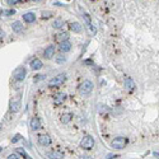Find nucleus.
Instances as JSON below:
<instances>
[{
  "instance_id": "obj_1",
  "label": "nucleus",
  "mask_w": 159,
  "mask_h": 159,
  "mask_svg": "<svg viewBox=\"0 0 159 159\" xmlns=\"http://www.w3.org/2000/svg\"><path fill=\"white\" fill-rule=\"evenodd\" d=\"M93 91V83L91 80H84L83 83L79 85V93L81 96H88Z\"/></svg>"
},
{
  "instance_id": "obj_21",
  "label": "nucleus",
  "mask_w": 159,
  "mask_h": 159,
  "mask_svg": "<svg viewBox=\"0 0 159 159\" xmlns=\"http://www.w3.org/2000/svg\"><path fill=\"white\" fill-rule=\"evenodd\" d=\"M62 25H64V22H62L61 19H56V20H55V22L52 23V27H54V28H61Z\"/></svg>"
},
{
  "instance_id": "obj_27",
  "label": "nucleus",
  "mask_w": 159,
  "mask_h": 159,
  "mask_svg": "<svg viewBox=\"0 0 159 159\" xmlns=\"http://www.w3.org/2000/svg\"><path fill=\"white\" fill-rule=\"evenodd\" d=\"M34 81H40V80H42V79H45V75H37V76H34Z\"/></svg>"
},
{
  "instance_id": "obj_6",
  "label": "nucleus",
  "mask_w": 159,
  "mask_h": 159,
  "mask_svg": "<svg viewBox=\"0 0 159 159\" xmlns=\"http://www.w3.org/2000/svg\"><path fill=\"white\" fill-rule=\"evenodd\" d=\"M125 88L127 89L129 92H132V91H135V88H136V84H135V81L132 80V78H126V79H125Z\"/></svg>"
},
{
  "instance_id": "obj_30",
  "label": "nucleus",
  "mask_w": 159,
  "mask_h": 159,
  "mask_svg": "<svg viewBox=\"0 0 159 159\" xmlns=\"http://www.w3.org/2000/svg\"><path fill=\"white\" fill-rule=\"evenodd\" d=\"M0 34H1V40H3V38H4V36H5V33H4V32L1 31V33H0Z\"/></svg>"
},
{
  "instance_id": "obj_24",
  "label": "nucleus",
  "mask_w": 159,
  "mask_h": 159,
  "mask_svg": "<svg viewBox=\"0 0 159 159\" xmlns=\"http://www.w3.org/2000/svg\"><path fill=\"white\" fill-rule=\"evenodd\" d=\"M65 61H66V57L62 56V55H60V56L56 57V62H57V64H64Z\"/></svg>"
},
{
  "instance_id": "obj_22",
  "label": "nucleus",
  "mask_w": 159,
  "mask_h": 159,
  "mask_svg": "<svg viewBox=\"0 0 159 159\" xmlns=\"http://www.w3.org/2000/svg\"><path fill=\"white\" fill-rule=\"evenodd\" d=\"M15 14L14 9H9V10H1V15H13Z\"/></svg>"
},
{
  "instance_id": "obj_13",
  "label": "nucleus",
  "mask_w": 159,
  "mask_h": 159,
  "mask_svg": "<svg viewBox=\"0 0 159 159\" xmlns=\"http://www.w3.org/2000/svg\"><path fill=\"white\" fill-rule=\"evenodd\" d=\"M23 20L27 23H33L36 20V15H34V13H25L23 14Z\"/></svg>"
},
{
  "instance_id": "obj_18",
  "label": "nucleus",
  "mask_w": 159,
  "mask_h": 159,
  "mask_svg": "<svg viewBox=\"0 0 159 159\" xmlns=\"http://www.w3.org/2000/svg\"><path fill=\"white\" fill-rule=\"evenodd\" d=\"M68 33L66 32H61V33H57L56 34V40L61 44V42H65V41H68Z\"/></svg>"
},
{
  "instance_id": "obj_19",
  "label": "nucleus",
  "mask_w": 159,
  "mask_h": 159,
  "mask_svg": "<svg viewBox=\"0 0 159 159\" xmlns=\"http://www.w3.org/2000/svg\"><path fill=\"white\" fill-rule=\"evenodd\" d=\"M71 117H73L71 113H64V115L61 116V122H62V123L70 122V121H71Z\"/></svg>"
},
{
  "instance_id": "obj_10",
  "label": "nucleus",
  "mask_w": 159,
  "mask_h": 159,
  "mask_svg": "<svg viewBox=\"0 0 159 159\" xmlns=\"http://www.w3.org/2000/svg\"><path fill=\"white\" fill-rule=\"evenodd\" d=\"M54 55H55V46H49V47H46V50H45V52H44V56L46 59H51V57H54Z\"/></svg>"
},
{
  "instance_id": "obj_16",
  "label": "nucleus",
  "mask_w": 159,
  "mask_h": 159,
  "mask_svg": "<svg viewBox=\"0 0 159 159\" xmlns=\"http://www.w3.org/2000/svg\"><path fill=\"white\" fill-rule=\"evenodd\" d=\"M12 28H13V31H14L15 33H20V32L23 31V24L17 20V22H13Z\"/></svg>"
},
{
  "instance_id": "obj_20",
  "label": "nucleus",
  "mask_w": 159,
  "mask_h": 159,
  "mask_svg": "<svg viewBox=\"0 0 159 159\" xmlns=\"http://www.w3.org/2000/svg\"><path fill=\"white\" fill-rule=\"evenodd\" d=\"M17 153L20 154V155H22L23 158H25V159H31V157H29L28 154L25 153V150H24L23 148H17Z\"/></svg>"
},
{
  "instance_id": "obj_2",
  "label": "nucleus",
  "mask_w": 159,
  "mask_h": 159,
  "mask_svg": "<svg viewBox=\"0 0 159 159\" xmlns=\"http://www.w3.org/2000/svg\"><path fill=\"white\" fill-rule=\"evenodd\" d=\"M94 147V139L89 135H85L80 141V148L84 150H91Z\"/></svg>"
},
{
  "instance_id": "obj_25",
  "label": "nucleus",
  "mask_w": 159,
  "mask_h": 159,
  "mask_svg": "<svg viewBox=\"0 0 159 159\" xmlns=\"http://www.w3.org/2000/svg\"><path fill=\"white\" fill-rule=\"evenodd\" d=\"M50 15H52L51 12H42V18H50Z\"/></svg>"
},
{
  "instance_id": "obj_15",
  "label": "nucleus",
  "mask_w": 159,
  "mask_h": 159,
  "mask_svg": "<svg viewBox=\"0 0 159 159\" xmlns=\"http://www.w3.org/2000/svg\"><path fill=\"white\" fill-rule=\"evenodd\" d=\"M31 68L33 69V70H40V69L42 68V61L40 59H33L31 61Z\"/></svg>"
},
{
  "instance_id": "obj_7",
  "label": "nucleus",
  "mask_w": 159,
  "mask_h": 159,
  "mask_svg": "<svg viewBox=\"0 0 159 159\" xmlns=\"http://www.w3.org/2000/svg\"><path fill=\"white\" fill-rule=\"evenodd\" d=\"M59 50L60 52H69L71 50V44L69 41H65V42H61L59 45Z\"/></svg>"
},
{
  "instance_id": "obj_3",
  "label": "nucleus",
  "mask_w": 159,
  "mask_h": 159,
  "mask_svg": "<svg viewBox=\"0 0 159 159\" xmlns=\"http://www.w3.org/2000/svg\"><path fill=\"white\" fill-rule=\"evenodd\" d=\"M25 75H27V70H25V68H23V66L17 68L14 70V73H13V78H14L17 81H22L25 78Z\"/></svg>"
},
{
  "instance_id": "obj_14",
  "label": "nucleus",
  "mask_w": 159,
  "mask_h": 159,
  "mask_svg": "<svg viewBox=\"0 0 159 159\" xmlns=\"http://www.w3.org/2000/svg\"><path fill=\"white\" fill-rule=\"evenodd\" d=\"M70 29L75 33H80L83 31V27H81V24L78 22H73V23H70Z\"/></svg>"
},
{
  "instance_id": "obj_31",
  "label": "nucleus",
  "mask_w": 159,
  "mask_h": 159,
  "mask_svg": "<svg viewBox=\"0 0 159 159\" xmlns=\"http://www.w3.org/2000/svg\"><path fill=\"white\" fill-rule=\"evenodd\" d=\"M32 1H40V0H32Z\"/></svg>"
},
{
  "instance_id": "obj_17",
  "label": "nucleus",
  "mask_w": 159,
  "mask_h": 159,
  "mask_svg": "<svg viewBox=\"0 0 159 159\" xmlns=\"http://www.w3.org/2000/svg\"><path fill=\"white\" fill-rule=\"evenodd\" d=\"M65 99H66V94L65 93H59V94H56V97H55L54 103L55 105H60V103H62Z\"/></svg>"
},
{
  "instance_id": "obj_28",
  "label": "nucleus",
  "mask_w": 159,
  "mask_h": 159,
  "mask_svg": "<svg viewBox=\"0 0 159 159\" xmlns=\"http://www.w3.org/2000/svg\"><path fill=\"white\" fill-rule=\"evenodd\" d=\"M8 159H19L18 157H17L15 155V154H10V155L9 157H8Z\"/></svg>"
},
{
  "instance_id": "obj_4",
  "label": "nucleus",
  "mask_w": 159,
  "mask_h": 159,
  "mask_svg": "<svg viewBox=\"0 0 159 159\" xmlns=\"http://www.w3.org/2000/svg\"><path fill=\"white\" fill-rule=\"evenodd\" d=\"M126 144H127V139H126V137H121V136H120V137H116L111 145H112L113 149H123Z\"/></svg>"
},
{
  "instance_id": "obj_9",
  "label": "nucleus",
  "mask_w": 159,
  "mask_h": 159,
  "mask_svg": "<svg viewBox=\"0 0 159 159\" xmlns=\"http://www.w3.org/2000/svg\"><path fill=\"white\" fill-rule=\"evenodd\" d=\"M47 158L49 159H62L64 154L61 152H57V150H52V152L47 153Z\"/></svg>"
},
{
  "instance_id": "obj_11",
  "label": "nucleus",
  "mask_w": 159,
  "mask_h": 159,
  "mask_svg": "<svg viewBox=\"0 0 159 159\" xmlns=\"http://www.w3.org/2000/svg\"><path fill=\"white\" fill-rule=\"evenodd\" d=\"M29 125H31V129L32 130H38V129H41V121H40V118H37V117H33L31 120V122H29Z\"/></svg>"
},
{
  "instance_id": "obj_12",
  "label": "nucleus",
  "mask_w": 159,
  "mask_h": 159,
  "mask_svg": "<svg viewBox=\"0 0 159 159\" xmlns=\"http://www.w3.org/2000/svg\"><path fill=\"white\" fill-rule=\"evenodd\" d=\"M83 18H84V22H85V24H87V27L91 29V32H96V28L93 27V24H92V19H91V17H89V14H85L83 15Z\"/></svg>"
},
{
  "instance_id": "obj_8",
  "label": "nucleus",
  "mask_w": 159,
  "mask_h": 159,
  "mask_svg": "<svg viewBox=\"0 0 159 159\" xmlns=\"http://www.w3.org/2000/svg\"><path fill=\"white\" fill-rule=\"evenodd\" d=\"M38 143H40V145H42V147H47V145L51 144V139L49 135H41L38 137Z\"/></svg>"
},
{
  "instance_id": "obj_29",
  "label": "nucleus",
  "mask_w": 159,
  "mask_h": 159,
  "mask_svg": "<svg viewBox=\"0 0 159 159\" xmlns=\"http://www.w3.org/2000/svg\"><path fill=\"white\" fill-rule=\"evenodd\" d=\"M80 159H92V158L91 157H81Z\"/></svg>"
},
{
  "instance_id": "obj_5",
  "label": "nucleus",
  "mask_w": 159,
  "mask_h": 159,
  "mask_svg": "<svg viewBox=\"0 0 159 159\" xmlns=\"http://www.w3.org/2000/svg\"><path fill=\"white\" fill-rule=\"evenodd\" d=\"M65 79H66V75L65 74H59L57 76H55L54 79H51L50 80V83H49V85L50 87H55V85H60V84H62L64 81H65Z\"/></svg>"
},
{
  "instance_id": "obj_23",
  "label": "nucleus",
  "mask_w": 159,
  "mask_h": 159,
  "mask_svg": "<svg viewBox=\"0 0 159 159\" xmlns=\"http://www.w3.org/2000/svg\"><path fill=\"white\" fill-rule=\"evenodd\" d=\"M19 107H20L19 101H17V102H14V103H12V110H13V111H18V110H19Z\"/></svg>"
},
{
  "instance_id": "obj_26",
  "label": "nucleus",
  "mask_w": 159,
  "mask_h": 159,
  "mask_svg": "<svg viewBox=\"0 0 159 159\" xmlns=\"http://www.w3.org/2000/svg\"><path fill=\"white\" fill-rule=\"evenodd\" d=\"M7 1H8L9 5H15V4L18 3V1H20V0H7Z\"/></svg>"
}]
</instances>
